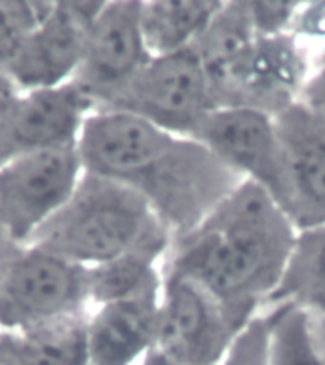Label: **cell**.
Segmentation results:
<instances>
[{
  "instance_id": "6da1fadb",
  "label": "cell",
  "mask_w": 325,
  "mask_h": 365,
  "mask_svg": "<svg viewBox=\"0 0 325 365\" xmlns=\"http://www.w3.org/2000/svg\"><path fill=\"white\" fill-rule=\"evenodd\" d=\"M78 153L86 173L120 182L147 200L173 240L192 232L244 182L196 137L113 108L88 116Z\"/></svg>"
},
{
  "instance_id": "7a4b0ae2",
  "label": "cell",
  "mask_w": 325,
  "mask_h": 365,
  "mask_svg": "<svg viewBox=\"0 0 325 365\" xmlns=\"http://www.w3.org/2000/svg\"><path fill=\"white\" fill-rule=\"evenodd\" d=\"M299 228L270 194L244 181L202 225L173 240L162 270L210 291L239 325L270 304Z\"/></svg>"
},
{
  "instance_id": "3957f363",
  "label": "cell",
  "mask_w": 325,
  "mask_h": 365,
  "mask_svg": "<svg viewBox=\"0 0 325 365\" xmlns=\"http://www.w3.org/2000/svg\"><path fill=\"white\" fill-rule=\"evenodd\" d=\"M173 236L147 200L116 181L86 173L67 205L29 245L96 267L133 250H154L167 257Z\"/></svg>"
},
{
  "instance_id": "277c9868",
  "label": "cell",
  "mask_w": 325,
  "mask_h": 365,
  "mask_svg": "<svg viewBox=\"0 0 325 365\" xmlns=\"http://www.w3.org/2000/svg\"><path fill=\"white\" fill-rule=\"evenodd\" d=\"M84 175L78 145L16 154L0 165V230L25 247L67 205Z\"/></svg>"
},
{
  "instance_id": "5b68a950",
  "label": "cell",
  "mask_w": 325,
  "mask_h": 365,
  "mask_svg": "<svg viewBox=\"0 0 325 365\" xmlns=\"http://www.w3.org/2000/svg\"><path fill=\"white\" fill-rule=\"evenodd\" d=\"M88 307V268L38 245L21 247L0 276V331L27 329Z\"/></svg>"
},
{
  "instance_id": "8992f818",
  "label": "cell",
  "mask_w": 325,
  "mask_h": 365,
  "mask_svg": "<svg viewBox=\"0 0 325 365\" xmlns=\"http://www.w3.org/2000/svg\"><path fill=\"white\" fill-rule=\"evenodd\" d=\"M110 108L135 114L177 135L194 137L219 105L198 53L188 48L150 57Z\"/></svg>"
},
{
  "instance_id": "52a82bcc",
  "label": "cell",
  "mask_w": 325,
  "mask_h": 365,
  "mask_svg": "<svg viewBox=\"0 0 325 365\" xmlns=\"http://www.w3.org/2000/svg\"><path fill=\"white\" fill-rule=\"evenodd\" d=\"M156 346L179 365H215L232 346L239 325L200 284L165 272Z\"/></svg>"
},
{
  "instance_id": "ba28073f",
  "label": "cell",
  "mask_w": 325,
  "mask_h": 365,
  "mask_svg": "<svg viewBox=\"0 0 325 365\" xmlns=\"http://www.w3.org/2000/svg\"><path fill=\"white\" fill-rule=\"evenodd\" d=\"M150 61L141 31V0L105 2L91 23L73 82L96 107L110 108Z\"/></svg>"
},
{
  "instance_id": "9c48e42d",
  "label": "cell",
  "mask_w": 325,
  "mask_h": 365,
  "mask_svg": "<svg viewBox=\"0 0 325 365\" xmlns=\"http://www.w3.org/2000/svg\"><path fill=\"white\" fill-rule=\"evenodd\" d=\"M312 74V61L293 34L257 36L225 82L217 86V105L279 116L299 103Z\"/></svg>"
},
{
  "instance_id": "30bf717a",
  "label": "cell",
  "mask_w": 325,
  "mask_h": 365,
  "mask_svg": "<svg viewBox=\"0 0 325 365\" xmlns=\"http://www.w3.org/2000/svg\"><path fill=\"white\" fill-rule=\"evenodd\" d=\"M194 137L244 181L264 188L282 207L287 190L284 147L276 116L244 107H219Z\"/></svg>"
},
{
  "instance_id": "8fae6325",
  "label": "cell",
  "mask_w": 325,
  "mask_h": 365,
  "mask_svg": "<svg viewBox=\"0 0 325 365\" xmlns=\"http://www.w3.org/2000/svg\"><path fill=\"white\" fill-rule=\"evenodd\" d=\"M105 2H56L34 29L6 78L19 91L73 82L84 57L88 33Z\"/></svg>"
},
{
  "instance_id": "7c38bea8",
  "label": "cell",
  "mask_w": 325,
  "mask_h": 365,
  "mask_svg": "<svg viewBox=\"0 0 325 365\" xmlns=\"http://www.w3.org/2000/svg\"><path fill=\"white\" fill-rule=\"evenodd\" d=\"M276 122L287 179L282 210L299 230L325 225V120L296 103Z\"/></svg>"
},
{
  "instance_id": "4fadbf2b",
  "label": "cell",
  "mask_w": 325,
  "mask_h": 365,
  "mask_svg": "<svg viewBox=\"0 0 325 365\" xmlns=\"http://www.w3.org/2000/svg\"><path fill=\"white\" fill-rule=\"evenodd\" d=\"M160 301L162 287H156L93 308L88 318L90 365L139 364L156 346Z\"/></svg>"
},
{
  "instance_id": "5bb4252c",
  "label": "cell",
  "mask_w": 325,
  "mask_h": 365,
  "mask_svg": "<svg viewBox=\"0 0 325 365\" xmlns=\"http://www.w3.org/2000/svg\"><path fill=\"white\" fill-rule=\"evenodd\" d=\"M96 107L74 82L21 91L14 113L16 154L78 145L86 120Z\"/></svg>"
},
{
  "instance_id": "9a60e30c",
  "label": "cell",
  "mask_w": 325,
  "mask_h": 365,
  "mask_svg": "<svg viewBox=\"0 0 325 365\" xmlns=\"http://www.w3.org/2000/svg\"><path fill=\"white\" fill-rule=\"evenodd\" d=\"M90 312L33 325L19 331H0L2 365H90L88 348Z\"/></svg>"
},
{
  "instance_id": "2e32d148",
  "label": "cell",
  "mask_w": 325,
  "mask_h": 365,
  "mask_svg": "<svg viewBox=\"0 0 325 365\" xmlns=\"http://www.w3.org/2000/svg\"><path fill=\"white\" fill-rule=\"evenodd\" d=\"M221 8L219 0H141V31L150 57L194 48Z\"/></svg>"
},
{
  "instance_id": "e0dca14e",
  "label": "cell",
  "mask_w": 325,
  "mask_h": 365,
  "mask_svg": "<svg viewBox=\"0 0 325 365\" xmlns=\"http://www.w3.org/2000/svg\"><path fill=\"white\" fill-rule=\"evenodd\" d=\"M164 259L165 255L160 251L133 250L113 261L90 267V302L93 307H101L162 287Z\"/></svg>"
},
{
  "instance_id": "ac0fdd59",
  "label": "cell",
  "mask_w": 325,
  "mask_h": 365,
  "mask_svg": "<svg viewBox=\"0 0 325 365\" xmlns=\"http://www.w3.org/2000/svg\"><path fill=\"white\" fill-rule=\"evenodd\" d=\"M270 365H325L314 333L312 314L299 302H278L264 310Z\"/></svg>"
},
{
  "instance_id": "d6986e66",
  "label": "cell",
  "mask_w": 325,
  "mask_h": 365,
  "mask_svg": "<svg viewBox=\"0 0 325 365\" xmlns=\"http://www.w3.org/2000/svg\"><path fill=\"white\" fill-rule=\"evenodd\" d=\"M319 299H325V225L299 230L289 267L270 304L299 302L308 307Z\"/></svg>"
},
{
  "instance_id": "ffe728a7",
  "label": "cell",
  "mask_w": 325,
  "mask_h": 365,
  "mask_svg": "<svg viewBox=\"0 0 325 365\" xmlns=\"http://www.w3.org/2000/svg\"><path fill=\"white\" fill-rule=\"evenodd\" d=\"M56 2H31V0H0V76H6L11 63L44 21Z\"/></svg>"
},
{
  "instance_id": "44dd1931",
  "label": "cell",
  "mask_w": 325,
  "mask_h": 365,
  "mask_svg": "<svg viewBox=\"0 0 325 365\" xmlns=\"http://www.w3.org/2000/svg\"><path fill=\"white\" fill-rule=\"evenodd\" d=\"M215 365H270L268 361V324L264 312L239 331L225 358Z\"/></svg>"
},
{
  "instance_id": "7402d4cb",
  "label": "cell",
  "mask_w": 325,
  "mask_h": 365,
  "mask_svg": "<svg viewBox=\"0 0 325 365\" xmlns=\"http://www.w3.org/2000/svg\"><path fill=\"white\" fill-rule=\"evenodd\" d=\"M247 2L251 25L259 36H278L291 33L301 2Z\"/></svg>"
},
{
  "instance_id": "603a6c76",
  "label": "cell",
  "mask_w": 325,
  "mask_h": 365,
  "mask_svg": "<svg viewBox=\"0 0 325 365\" xmlns=\"http://www.w3.org/2000/svg\"><path fill=\"white\" fill-rule=\"evenodd\" d=\"M21 91L6 76H0V165L16 156L14 148V113Z\"/></svg>"
},
{
  "instance_id": "cb8c5ba5",
  "label": "cell",
  "mask_w": 325,
  "mask_h": 365,
  "mask_svg": "<svg viewBox=\"0 0 325 365\" xmlns=\"http://www.w3.org/2000/svg\"><path fill=\"white\" fill-rule=\"evenodd\" d=\"M299 103L302 107H306L310 113L318 114L319 118L325 120V68L312 74L306 88L302 90Z\"/></svg>"
},
{
  "instance_id": "d4e9b609",
  "label": "cell",
  "mask_w": 325,
  "mask_h": 365,
  "mask_svg": "<svg viewBox=\"0 0 325 365\" xmlns=\"http://www.w3.org/2000/svg\"><path fill=\"white\" fill-rule=\"evenodd\" d=\"M19 250H21V247L17 244H14V242L0 230V276L4 274L6 267L10 264V261L16 257V253Z\"/></svg>"
},
{
  "instance_id": "484cf974",
  "label": "cell",
  "mask_w": 325,
  "mask_h": 365,
  "mask_svg": "<svg viewBox=\"0 0 325 365\" xmlns=\"http://www.w3.org/2000/svg\"><path fill=\"white\" fill-rule=\"evenodd\" d=\"M137 365H179V364L173 361L170 356H165V354L162 352V350H158V348H153V350H148V352L145 354V358H143Z\"/></svg>"
},
{
  "instance_id": "4316f807",
  "label": "cell",
  "mask_w": 325,
  "mask_h": 365,
  "mask_svg": "<svg viewBox=\"0 0 325 365\" xmlns=\"http://www.w3.org/2000/svg\"><path fill=\"white\" fill-rule=\"evenodd\" d=\"M312 325H314V333H316V339H318V344L321 348V352H324L325 358V314H318L312 312Z\"/></svg>"
},
{
  "instance_id": "83f0119b",
  "label": "cell",
  "mask_w": 325,
  "mask_h": 365,
  "mask_svg": "<svg viewBox=\"0 0 325 365\" xmlns=\"http://www.w3.org/2000/svg\"><path fill=\"white\" fill-rule=\"evenodd\" d=\"M308 310H312V312L318 314H325V299H319V301H314L308 304Z\"/></svg>"
},
{
  "instance_id": "f1b7e54d",
  "label": "cell",
  "mask_w": 325,
  "mask_h": 365,
  "mask_svg": "<svg viewBox=\"0 0 325 365\" xmlns=\"http://www.w3.org/2000/svg\"><path fill=\"white\" fill-rule=\"evenodd\" d=\"M0 365H2V361H0Z\"/></svg>"
}]
</instances>
